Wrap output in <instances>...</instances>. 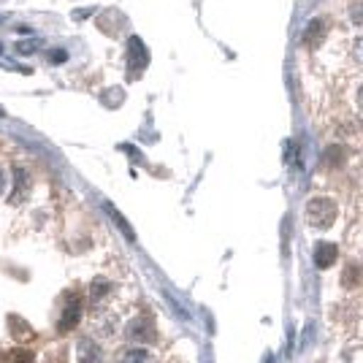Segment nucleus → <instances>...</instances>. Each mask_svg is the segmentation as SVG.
Masks as SVG:
<instances>
[{
    "instance_id": "f257e3e1",
    "label": "nucleus",
    "mask_w": 363,
    "mask_h": 363,
    "mask_svg": "<svg viewBox=\"0 0 363 363\" xmlns=\"http://www.w3.org/2000/svg\"><path fill=\"white\" fill-rule=\"evenodd\" d=\"M306 217H309V225L328 228L336 220V203H333L331 198H315L306 206Z\"/></svg>"
},
{
    "instance_id": "f03ea898",
    "label": "nucleus",
    "mask_w": 363,
    "mask_h": 363,
    "mask_svg": "<svg viewBox=\"0 0 363 363\" xmlns=\"http://www.w3.org/2000/svg\"><path fill=\"white\" fill-rule=\"evenodd\" d=\"M79 320H82V298H79V293H71L60 315V323H57V331L60 333L74 331L76 325H79Z\"/></svg>"
},
{
    "instance_id": "7ed1b4c3",
    "label": "nucleus",
    "mask_w": 363,
    "mask_h": 363,
    "mask_svg": "<svg viewBox=\"0 0 363 363\" xmlns=\"http://www.w3.org/2000/svg\"><path fill=\"white\" fill-rule=\"evenodd\" d=\"M147 62H150V55H147V46L141 44V38H130L128 41V74L130 76H138L144 68H147Z\"/></svg>"
},
{
    "instance_id": "20e7f679",
    "label": "nucleus",
    "mask_w": 363,
    "mask_h": 363,
    "mask_svg": "<svg viewBox=\"0 0 363 363\" xmlns=\"http://www.w3.org/2000/svg\"><path fill=\"white\" fill-rule=\"evenodd\" d=\"M128 336L133 342H150L152 336H155V328H152V323L147 318H138L128 325Z\"/></svg>"
},
{
    "instance_id": "39448f33",
    "label": "nucleus",
    "mask_w": 363,
    "mask_h": 363,
    "mask_svg": "<svg viewBox=\"0 0 363 363\" xmlns=\"http://www.w3.org/2000/svg\"><path fill=\"white\" fill-rule=\"evenodd\" d=\"M79 363H101V347L92 339L79 342Z\"/></svg>"
},
{
    "instance_id": "423d86ee",
    "label": "nucleus",
    "mask_w": 363,
    "mask_h": 363,
    "mask_svg": "<svg viewBox=\"0 0 363 363\" xmlns=\"http://www.w3.org/2000/svg\"><path fill=\"white\" fill-rule=\"evenodd\" d=\"M117 363H155V355H152L150 350L130 347V350H125V352H122Z\"/></svg>"
},
{
    "instance_id": "0eeeda50",
    "label": "nucleus",
    "mask_w": 363,
    "mask_h": 363,
    "mask_svg": "<svg viewBox=\"0 0 363 363\" xmlns=\"http://www.w3.org/2000/svg\"><path fill=\"white\" fill-rule=\"evenodd\" d=\"M9 325H11V336H14L16 342H28V339H33V328L25 323V320H19V318H9Z\"/></svg>"
},
{
    "instance_id": "6e6552de",
    "label": "nucleus",
    "mask_w": 363,
    "mask_h": 363,
    "mask_svg": "<svg viewBox=\"0 0 363 363\" xmlns=\"http://www.w3.org/2000/svg\"><path fill=\"white\" fill-rule=\"evenodd\" d=\"M315 260H318L320 269H328L333 260H336V247H333V244H318V250H315Z\"/></svg>"
},
{
    "instance_id": "1a4fd4ad",
    "label": "nucleus",
    "mask_w": 363,
    "mask_h": 363,
    "mask_svg": "<svg viewBox=\"0 0 363 363\" xmlns=\"http://www.w3.org/2000/svg\"><path fill=\"white\" fill-rule=\"evenodd\" d=\"M323 35H325V22H323V19H315V22L309 25V30L303 33V41L309 46H318V41Z\"/></svg>"
},
{
    "instance_id": "9d476101",
    "label": "nucleus",
    "mask_w": 363,
    "mask_h": 363,
    "mask_svg": "<svg viewBox=\"0 0 363 363\" xmlns=\"http://www.w3.org/2000/svg\"><path fill=\"white\" fill-rule=\"evenodd\" d=\"M35 361V355H33L30 350H25V347H16L11 350L9 355H6V363H33Z\"/></svg>"
},
{
    "instance_id": "9b49d317",
    "label": "nucleus",
    "mask_w": 363,
    "mask_h": 363,
    "mask_svg": "<svg viewBox=\"0 0 363 363\" xmlns=\"http://www.w3.org/2000/svg\"><path fill=\"white\" fill-rule=\"evenodd\" d=\"M108 290V282L106 279H95V282H92V298H95V301H98V298H101V296H104V293H106Z\"/></svg>"
},
{
    "instance_id": "f8f14e48",
    "label": "nucleus",
    "mask_w": 363,
    "mask_h": 363,
    "mask_svg": "<svg viewBox=\"0 0 363 363\" xmlns=\"http://www.w3.org/2000/svg\"><path fill=\"white\" fill-rule=\"evenodd\" d=\"M352 16H355V22H358V25H363V3L352 11Z\"/></svg>"
},
{
    "instance_id": "ddd939ff",
    "label": "nucleus",
    "mask_w": 363,
    "mask_h": 363,
    "mask_svg": "<svg viewBox=\"0 0 363 363\" xmlns=\"http://www.w3.org/2000/svg\"><path fill=\"white\" fill-rule=\"evenodd\" d=\"M358 106L363 108V87H361V92H358Z\"/></svg>"
},
{
    "instance_id": "4468645a",
    "label": "nucleus",
    "mask_w": 363,
    "mask_h": 363,
    "mask_svg": "<svg viewBox=\"0 0 363 363\" xmlns=\"http://www.w3.org/2000/svg\"><path fill=\"white\" fill-rule=\"evenodd\" d=\"M361 60H363V41H361Z\"/></svg>"
},
{
    "instance_id": "2eb2a0df",
    "label": "nucleus",
    "mask_w": 363,
    "mask_h": 363,
    "mask_svg": "<svg viewBox=\"0 0 363 363\" xmlns=\"http://www.w3.org/2000/svg\"><path fill=\"white\" fill-rule=\"evenodd\" d=\"M0 187H3V177H0Z\"/></svg>"
}]
</instances>
